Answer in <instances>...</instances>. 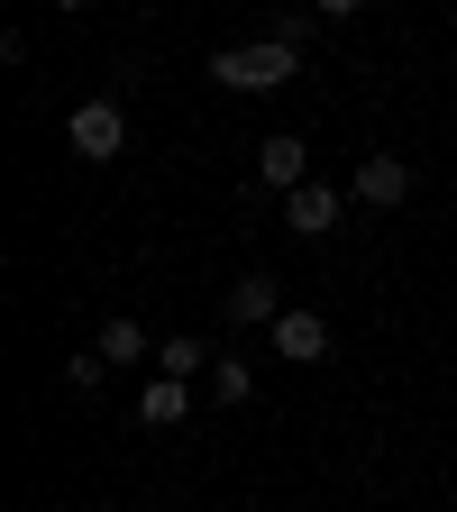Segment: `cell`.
Listing matches in <instances>:
<instances>
[{
    "label": "cell",
    "mask_w": 457,
    "mask_h": 512,
    "mask_svg": "<svg viewBox=\"0 0 457 512\" xmlns=\"http://www.w3.org/2000/svg\"><path fill=\"white\" fill-rule=\"evenodd\" d=\"M220 311L238 320V330H275V320H284V293H275V275H238Z\"/></svg>",
    "instance_id": "8992f818"
},
{
    "label": "cell",
    "mask_w": 457,
    "mask_h": 512,
    "mask_svg": "<svg viewBox=\"0 0 457 512\" xmlns=\"http://www.w3.org/2000/svg\"><path fill=\"white\" fill-rule=\"evenodd\" d=\"M211 394H220V403H247V394H256V366H247V357H211Z\"/></svg>",
    "instance_id": "8fae6325"
},
{
    "label": "cell",
    "mask_w": 457,
    "mask_h": 512,
    "mask_svg": "<svg viewBox=\"0 0 457 512\" xmlns=\"http://www.w3.org/2000/svg\"><path fill=\"white\" fill-rule=\"evenodd\" d=\"M183 412H192V394H183V384H174V375H156V384H147V394H138V421H147V430H174Z\"/></svg>",
    "instance_id": "9c48e42d"
},
{
    "label": "cell",
    "mask_w": 457,
    "mask_h": 512,
    "mask_svg": "<svg viewBox=\"0 0 457 512\" xmlns=\"http://www.w3.org/2000/svg\"><path fill=\"white\" fill-rule=\"evenodd\" d=\"M92 348H101L110 366H147V357H156V339H147L128 311H119V320H101V339H92Z\"/></svg>",
    "instance_id": "ba28073f"
},
{
    "label": "cell",
    "mask_w": 457,
    "mask_h": 512,
    "mask_svg": "<svg viewBox=\"0 0 457 512\" xmlns=\"http://www.w3.org/2000/svg\"><path fill=\"white\" fill-rule=\"evenodd\" d=\"M348 192L366 211H403L412 202V165L394 156V147H375V156H357V174H348Z\"/></svg>",
    "instance_id": "3957f363"
},
{
    "label": "cell",
    "mask_w": 457,
    "mask_h": 512,
    "mask_svg": "<svg viewBox=\"0 0 457 512\" xmlns=\"http://www.w3.org/2000/svg\"><path fill=\"white\" fill-rule=\"evenodd\" d=\"M275 357H284V366H320V357H330V320L284 302V320H275Z\"/></svg>",
    "instance_id": "5b68a950"
},
{
    "label": "cell",
    "mask_w": 457,
    "mask_h": 512,
    "mask_svg": "<svg viewBox=\"0 0 457 512\" xmlns=\"http://www.w3.org/2000/svg\"><path fill=\"white\" fill-rule=\"evenodd\" d=\"M101 375H110V357H101V348H83V357H64V384H74V394H92Z\"/></svg>",
    "instance_id": "7c38bea8"
},
{
    "label": "cell",
    "mask_w": 457,
    "mask_h": 512,
    "mask_svg": "<svg viewBox=\"0 0 457 512\" xmlns=\"http://www.w3.org/2000/svg\"><path fill=\"white\" fill-rule=\"evenodd\" d=\"M211 357H202V339H156V375H174V384H192Z\"/></svg>",
    "instance_id": "30bf717a"
},
{
    "label": "cell",
    "mask_w": 457,
    "mask_h": 512,
    "mask_svg": "<svg viewBox=\"0 0 457 512\" xmlns=\"http://www.w3.org/2000/svg\"><path fill=\"white\" fill-rule=\"evenodd\" d=\"M64 147H74L83 165H110V156H128V110H119V101H83L74 119H64Z\"/></svg>",
    "instance_id": "7a4b0ae2"
},
{
    "label": "cell",
    "mask_w": 457,
    "mask_h": 512,
    "mask_svg": "<svg viewBox=\"0 0 457 512\" xmlns=\"http://www.w3.org/2000/svg\"><path fill=\"white\" fill-rule=\"evenodd\" d=\"M55 10H92V0H55Z\"/></svg>",
    "instance_id": "5bb4252c"
},
{
    "label": "cell",
    "mask_w": 457,
    "mask_h": 512,
    "mask_svg": "<svg viewBox=\"0 0 457 512\" xmlns=\"http://www.w3.org/2000/svg\"><path fill=\"white\" fill-rule=\"evenodd\" d=\"M256 183H266V192H302L311 183V147L302 138H266V147H256Z\"/></svg>",
    "instance_id": "52a82bcc"
},
{
    "label": "cell",
    "mask_w": 457,
    "mask_h": 512,
    "mask_svg": "<svg viewBox=\"0 0 457 512\" xmlns=\"http://www.w3.org/2000/svg\"><path fill=\"white\" fill-rule=\"evenodd\" d=\"M311 10H320V19H357L366 0H311Z\"/></svg>",
    "instance_id": "4fadbf2b"
},
{
    "label": "cell",
    "mask_w": 457,
    "mask_h": 512,
    "mask_svg": "<svg viewBox=\"0 0 457 512\" xmlns=\"http://www.w3.org/2000/svg\"><path fill=\"white\" fill-rule=\"evenodd\" d=\"M302 74V46H284V37H256V46H220L211 55V83H229V92H284Z\"/></svg>",
    "instance_id": "6da1fadb"
},
{
    "label": "cell",
    "mask_w": 457,
    "mask_h": 512,
    "mask_svg": "<svg viewBox=\"0 0 457 512\" xmlns=\"http://www.w3.org/2000/svg\"><path fill=\"white\" fill-rule=\"evenodd\" d=\"M339 211H348L339 183H302V192H284V229H293V238H330Z\"/></svg>",
    "instance_id": "277c9868"
}]
</instances>
